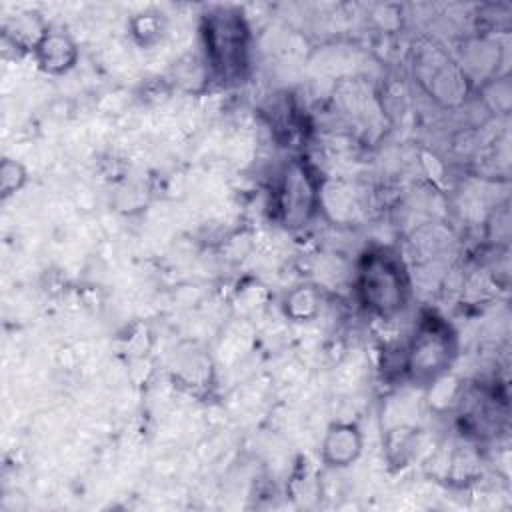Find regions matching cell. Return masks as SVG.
Wrapping results in <instances>:
<instances>
[{"mask_svg": "<svg viewBox=\"0 0 512 512\" xmlns=\"http://www.w3.org/2000/svg\"><path fill=\"white\" fill-rule=\"evenodd\" d=\"M410 292V276L398 252L384 246L362 252L356 264V294L368 312L394 318L408 306Z\"/></svg>", "mask_w": 512, "mask_h": 512, "instance_id": "obj_1", "label": "cell"}, {"mask_svg": "<svg viewBox=\"0 0 512 512\" xmlns=\"http://www.w3.org/2000/svg\"><path fill=\"white\" fill-rule=\"evenodd\" d=\"M202 46L210 72L222 84L242 82L250 66V30L238 10L214 8L202 16Z\"/></svg>", "mask_w": 512, "mask_h": 512, "instance_id": "obj_2", "label": "cell"}, {"mask_svg": "<svg viewBox=\"0 0 512 512\" xmlns=\"http://www.w3.org/2000/svg\"><path fill=\"white\" fill-rule=\"evenodd\" d=\"M456 356L458 336L452 324L436 312H424L404 350L402 370L414 386H430L450 372Z\"/></svg>", "mask_w": 512, "mask_h": 512, "instance_id": "obj_3", "label": "cell"}, {"mask_svg": "<svg viewBox=\"0 0 512 512\" xmlns=\"http://www.w3.org/2000/svg\"><path fill=\"white\" fill-rule=\"evenodd\" d=\"M274 200L284 228H304L318 210L320 180L304 160H290L280 172Z\"/></svg>", "mask_w": 512, "mask_h": 512, "instance_id": "obj_4", "label": "cell"}, {"mask_svg": "<svg viewBox=\"0 0 512 512\" xmlns=\"http://www.w3.org/2000/svg\"><path fill=\"white\" fill-rule=\"evenodd\" d=\"M418 80L430 96L452 106L466 98V72L440 48H426L418 58Z\"/></svg>", "mask_w": 512, "mask_h": 512, "instance_id": "obj_5", "label": "cell"}, {"mask_svg": "<svg viewBox=\"0 0 512 512\" xmlns=\"http://www.w3.org/2000/svg\"><path fill=\"white\" fill-rule=\"evenodd\" d=\"M32 52L38 62V68L54 76L72 70L78 60V48L74 40L68 34L50 28H44L40 32V36L32 44Z\"/></svg>", "mask_w": 512, "mask_h": 512, "instance_id": "obj_6", "label": "cell"}, {"mask_svg": "<svg viewBox=\"0 0 512 512\" xmlns=\"http://www.w3.org/2000/svg\"><path fill=\"white\" fill-rule=\"evenodd\" d=\"M362 432L354 422H332L322 440V460L332 468H346L362 454Z\"/></svg>", "mask_w": 512, "mask_h": 512, "instance_id": "obj_7", "label": "cell"}, {"mask_svg": "<svg viewBox=\"0 0 512 512\" xmlns=\"http://www.w3.org/2000/svg\"><path fill=\"white\" fill-rule=\"evenodd\" d=\"M418 446V430L412 426H398L386 436V456L390 464L404 466L414 456Z\"/></svg>", "mask_w": 512, "mask_h": 512, "instance_id": "obj_8", "label": "cell"}, {"mask_svg": "<svg viewBox=\"0 0 512 512\" xmlns=\"http://www.w3.org/2000/svg\"><path fill=\"white\" fill-rule=\"evenodd\" d=\"M286 312L296 320H308L318 312V298L312 288H296L286 298Z\"/></svg>", "mask_w": 512, "mask_h": 512, "instance_id": "obj_9", "label": "cell"}, {"mask_svg": "<svg viewBox=\"0 0 512 512\" xmlns=\"http://www.w3.org/2000/svg\"><path fill=\"white\" fill-rule=\"evenodd\" d=\"M130 30H132V36L142 46H148V44H152V42H156L160 38V34H162V20L154 12H144V14H138L136 18H132Z\"/></svg>", "mask_w": 512, "mask_h": 512, "instance_id": "obj_10", "label": "cell"}, {"mask_svg": "<svg viewBox=\"0 0 512 512\" xmlns=\"http://www.w3.org/2000/svg\"><path fill=\"white\" fill-rule=\"evenodd\" d=\"M26 184V170L20 162L12 160V158H4L2 166H0V190L2 196L8 198L12 194H16L22 186Z\"/></svg>", "mask_w": 512, "mask_h": 512, "instance_id": "obj_11", "label": "cell"}]
</instances>
